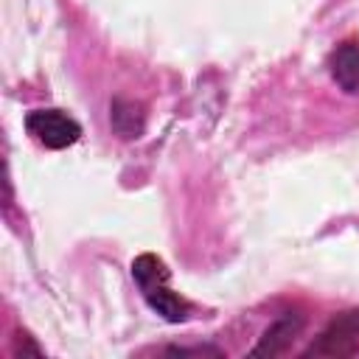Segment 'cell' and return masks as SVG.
<instances>
[{"label": "cell", "mask_w": 359, "mask_h": 359, "mask_svg": "<svg viewBox=\"0 0 359 359\" xmlns=\"http://www.w3.org/2000/svg\"><path fill=\"white\" fill-rule=\"evenodd\" d=\"M132 278L135 283L140 286L146 303L151 311H157L163 320L168 323H185L188 314H191V303L185 297H180L171 286H168V266L151 255V252H143L132 261Z\"/></svg>", "instance_id": "6da1fadb"}, {"label": "cell", "mask_w": 359, "mask_h": 359, "mask_svg": "<svg viewBox=\"0 0 359 359\" xmlns=\"http://www.w3.org/2000/svg\"><path fill=\"white\" fill-rule=\"evenodd\" d=\"M359 353V309L339 311L303 356H353Z\"/></svg>", "instance_id": "7a4b0ae2"}, {"label": "cell", "mask_w": 359, "mask_h": 359, "mask_svg": "<svg viewBox=\"0 0 359 359\" xmlns=\"http://www.w3.org/2000/svg\"><path fill=\"white\" fill-rule=\"evenodd\" d=\"M28 135L45 149H67L81 137V126L62 109H34L25 115Z\"/></svg>", "instance_id": "3957f363"}, {"label": "cell", "mask_w": 359, "mask_h": 359, "mask_svg": "<svg viewBox=\"0 0 359 359\" xmlns=\"http://www.w3.org/2000/svg\"><path fill=\"white\" fill-rule=\"evenodd\" d=\"M303 331V317L297 311H283L258 339V345L250 351V356H280L292 348L294 337Z\"/></svg>", "instance_id": "277c9868"}, {"label": "cell", "mask_w": 359, "mask_h": 359, "mask_svg": "<svg viewBox=\"0 0 359 359\" xmlns=\"http://www.w3.org/2000/svg\"><path fill=\"white\" fill-rule=\"evenodd\" d=\"M331 76L345 93H359V45L353 39L337 45L331 53Z\"/></svg>", "instance_id": "5b68a950"}, {"label": "cell", "mask_w": 359, "mask_h": 359, "mask_svg": "<svg viewBox=\"0 0 359 359\" xmlns=\"http://www.w3.org/2000/svg\"><path fill=\"white\" fill-rule=\"evenodd\" d=\"M109 121H112V129L121 137H137L143 132L146 115H143L140 104H135L129 98H115L112 107H109Z\"/></svg>", "instance_id": "8992f818"}, {"label": "cell", "mask_w": 359, "mask_h": 359, "mask_svg": "<svg viewBox=\"0 0 359 359\" xmlns=\"http://www.w3.org/2000/svg\"><path fill=\"white\" fill-rule=\"evenodd\" d=\"M168 353H174V356H205V353H216L219 356L216 348H168Z\"/></svg>", "instance_id": "52a82bcc"}]
</instances>
